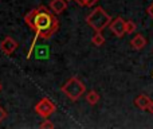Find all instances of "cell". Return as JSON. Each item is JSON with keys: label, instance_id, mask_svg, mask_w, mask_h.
Instances as JSON below:
<instances>
[{"label": "cell", "instance_id": "obj_1", "mask_svg": "<svg viewBox=\"0 0 153 129\" xmlns=\"http://www.w3.org/2000/svg\"><path fill=\"white\" fill-rule=\"evenodd\" d=\"M51 8L48 10L45 5L36 7L31 10L26 16H24V22L26 24L35 32V38L32 40V47H34L36 39H48L51 38L59 28V20L56 19L55 13L51 12ZM31 47V50H32ZM30 50V53H31ZM28 53V55H30Z\"/></svg>", "mask_w": 153, "mask_h": 129}, {"label": "cell", "instance_id": "obj_2", "mask_svg": "<svg viewBox=\"0 0 153 129\" xmlns=\"http://www.w3.org/2000/svg\"><path fill=\"white\" fill-rule=\"evenodd\" d=\"M111 20H113L111 16L109 15L102 7H95L94 11H91V12L86 16V23L89 24L95 32L102 31L105 27H108L109 24H110Z\"/></svg>", "mask_w": 153, "mask_h": 129}, {"label": "cell", "instance_id": "obj_3", "mask_svg": "<svg viewBox=\"0 0 153 129\" xmlns=\"http://www.w3.org/2000/svg\"><path fill=\"white\" fill-rule=\"evenodd\" d=\"M61 90H62V93L66 94L71 101H76L86 92V86H85V84L81 79H78L76 77H71V78L67 79L66 84L61 87Z\"/></svg>", "mask_w": 153, "mask_h": 129}, {"label": "cell", "instance_id": "obj_4", "mask_svg": "<svg viewBox=\"0 0 153 129\" xmlns=\"http://www.w3.org/2000/svg\"><path fill=\"white\" fill-rule=\"evenodd\" d=\"M55 110H56L55 104H54L53 101H50L48 98H42V100L35 105V112H36V114H39L43 119H48Z\"/></svg>", "mask_w": 153, "mask_h": 129}, {"label": "cell", "instance_id": "obj_5", "mask_svg": "<svg viewBox=\"0 0 153 129\" xmlns=\"http://www.w3.org/2000/svg\"><path fill=\"white\" fill-rule=\"evenodd\" d=\"M125 24H126V22H125L124 19L121 18V16H118V18L113 19V20L110 22L109 27H110V31L113 32V34L116 35L117 38H122L125 34H126V28H125Z\"/></svg>", "mask_w": 153, "mask_h": 129}, {"label": "cell", "instance_id": "obj_6", "mask_svg": "<svg viewBox=\"0 0 153 129\" xmlns=\"http://www.w3.org/2000/svg\"><path fill=\"white\" fill-rule=\"evenodd\" d=\"M16 48H18V42L11 37H5L4 39L0 42V50H1L5 55H11Z\"/></svg>", "mask_w": 153, "mask_h": 129}, {"label": "cell", "instance_id": "obj_7", "mask_svg": "<svg viewBox=\"0 0 153 129\" xmlns=\"http://www.w3.org/2000/svg\"><path fill=\"white\" fill-rule=\"evenodd\" d=\"M146 46V39L144 38V35L141 34H136L134 37L130 39V47L133 48V50H143L144 47Z\"/></svg>", "mask_w": 153, "mask_h": 129}, {"label": "cell", "instance_id": "obj_8", "mask_svg": "<svg viewBox=\"0 0 153 129\" xmlns=\"http://www.w3.org/2000/svg\"><path fill=\"white\" fill-rule=\"evenodd\" d=\"M151 102H152V100L146 94H140L134 98V105L138 109H141V110H148V106Z\"/></svg>", "mask_w": 153, "mask_h": 129}, {"label": "cell", "instance_id": "obj_9", "mask_svg": "<svg viewBox=\"0 0 153 129\" xmlns=\"http://www.w3.org/2000/svg\"><path fill=\"white\" fill-rule=\"evenodd\" d=\"M50 8L54 13H62L67 8V0H53Z\"/></svg>", "mask_w": 153, "mask_h": 129}, {"label": "cell", "instance_id": "obj_10", "mask_svg": "<svg viewBox=\"0 0 153 129\" xmlns=\"http://www.w3.org/2000/svg\"><path fill=\"white\" fill-rule=\"evenodd\" d=\"M86 101L90 105H95V104H98V101H100V94H98L97 92H94V90H91V92H89L86 94Z\"/></svg>", "mask_w": 153, "mask_h": 129}, {"label": "cell", "instance_id": "obj_11", "mask_svg": "<svg viewBox=\"0 0 153 129\" xmlns=\"http://www.w3.org/2000/svg\"><path fill=\"white\" fill-rule=\"evenodd\" d=\"M91 43L94 46H97V47H100V46H102L105 43V38L101 34V31H97V34H94V37L91 38Z\"/></svg>", "mask_w": 153, "mask_h": 129}, {"label": "cell", "instance_id": "obj_12", "mask_svg": "<svg viewBox=\"0 0 153 129\" xmlns=\"http://www.w3.org/2000/svg\"><path fill=\"white\" fill-rule=\"evenodd\" d=\"M125 28H126V34H133L137 30V26L133 20H126V24H125Z\"/></svg>", "mask_w": 153, "mask_h": 129}, {"label": "cell", "instance_id": "obj_13", "mask_svg": "<svg viewBox=\"0 0 153 129\" xmlns=\"http://www.w3.org/2000/svg\"><path fill=\"white\" fill-rule=\"evenodd\" d=\"M75 1L78 3L79 5H82V7H93L98 0H75Z\"/></svg>", "mask_w": 153, "mask_h": 129}, {"label": "cell", "instance_id": "obj_14", "mask_svg": "<svg viewBox=\"0 0 153 129\" xmlns=\"http://www.w3.org/2000/svg\"><path fill=\"white\" fill-rule=\"evenodd\" d=\"M54 127H55V125H54L51 121H48V120H45V121L40 124V128H42V129H46V128L51 129V128H54Z\"/></svg>", "mask_w": 153, "mask_h": 129}, {"label": "cell", "instance_id": "obj_15", "mask_svg": "<svg viewBox=\"0 0 153 129\" xmlns=\"http://www.w3.org/2000/svg\"><path fill=\"white\" fill-rule=\"evenodd\" d=\"M5 117H7V112H5V109L3 108V106H0V122H1Z\"/></svg>", "mask_w": 153, "mask_h": 129}, {"label": "cell", "instance_id": "obj_16", "mask_svg": "<svg viewBox=\"0 0 153 129\" xmlns=\"http://www.w3.org/2000/svg\"><path fill=\"white\" fill-rule=\"evenodd\" d=\"M148 13H149V15H151L152 18H153V3H152V4L148 7Z\"/></svg>", "mask_w": 153, "mask_h": 129}, {"label": "cell", "instance_id": "obj_17", "mask_svg": "<svg viewBox=\"0 0 153 129\" xmlns=\"http://www.w3.org/2000/svg\"><path fill=\"white\" fill-rule=\"evenodd\" d=\"M148 112H149V113H152V114H153V101H152L151 104H149V106H148Z\"/></svg>", "mask_w": 153, "mask_h": 129}, {"label": "cell", "instance_id": "obj_18", "mask_svg": "<svg viewBox=\"0 0 153 129\" xmlns=\"http://www.w3.org/2000/svg\"><path fill=\"white\" fill-rule=\"evenodd\" d=\"M3 90V85H1V82H0V92Z\"/></svg>", "mask_w": 153, "mask_h": 129}, {"label": "cell", "instance_id": "obj_19", "mask_svg": "<svg viewBox=\"0 0 153 129\" xmlns=\"http://www.w3.org/2000/svg\"><path fill=\"white\" fill-rule=\"evenodd\" d=\"M67 1H70V0H67Z\"/></svg>", "mask_w": 153, "mask_h": 129}]
</instances>
